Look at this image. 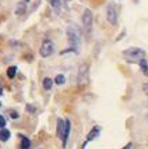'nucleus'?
Segmentation results:
<instances>
[{
  "label": "nucleus",
  "mask_w": 148,
  "mask_h": 149,
  "mask_svg": "<svg viewBox=\"0 0 148 149\" xmlns=\"http://www.w3.org/2000/svg\"><path fill=\"white\" fill-rule=\"evenodd\" d=\"M123 56L130 63H140V60L145 58V52L140 47H130L123 52Z\"/></svg>",
  "instance_id": "1"
},
{
  "label": "nucleus",
  "mask_w": 148,
  "mask_h": 149,
  "mask_svg": "<svg viewBox=\"0 0 148 149\" xmlns=\"http://www.w3.org/2000/svg\"><path fill=\"white\" fill-rule=\"evenodd\" d=\"M67 38H69V43H70L71 49L74 52H77L78 46H80V31L77 29V26L70 25L67 28Z\"/></svg>",
  "instance_id": "2"
},
{
  "label": "nucleus",
  "mask_w": 148,
  "mask_h": 149,
  "mask_svg": "<svg viewBox=\"0 0 148 149\" xmlns=\"http://www.w3.org/2000/svg\"><path fill=\"white\" fill-rule=\"evenodd\" d=\"M53 52H55V45H53V42L49 40V39L43 40L42 45H41V49H39L41 56H42V57H49Z\"/></svg>",
  "instance_id": "3"
},
{
  "label": "nucleus",
  "mask_w": 148,
  "mask_h": 149,
  "mask_svg": "<svg viewBox=\"0 0 148 149\" xmlns=\"http://www.w3.org/2000/svg\"><path fill=\"white\" fill-rule=\"evenodd\" d=\"M83 25L85 32L90 33L91 29H92V11L90 8H85L83 13Z\"/></svg>",
  "instance_id": "4"
},
{
  "label": "nucleus",
  "mask_w": 148,
  "mask_h": 149,
  "mask_svg": "<svg viewBox=\"0 0 148 149\" xmlns=\"http://www.w3.org/2000/svg\"><path fill=\"white\" fill-rule=\"evenodd\" d=\"M78 85H85L88 82V64H83L78 70Z\"/></svg>",
  "instance_id": "5"
},
{
  "label": "nucleus",
  "mask_w": 148,
  "mask_h": 149,
  "mask_svg": "<svg viewBox=\"0 0 148 149\" xmlns=\"http://www.w3.org/2000/svg\"><path fill=\"white\" fill-rule=\"evenodd\" d=\"M106 18L110 24H116L117 22V13H116V8L113 6H108L106 8Z\"/></svg>",
  "instance_id": "6"
},
{
  "label": "nucleus",
  "mask_w": 148,
  "mask_h": 149,
  "mask_svg": "<svg viewBox=\"0 0 148 149\" xmlns=\"http://www.w3.org/2000/svg\"><path fill=\"white\" fill-rule=\"evenodd\" d=\"M99 132H101V127H99V125H95V127L90 131V134L87 135V141H85V143H84V146H85L88 142H91L92 139H95V138L99 135Z\"/></svg>",
  "instance_id": "7"
},
{
  "label": "nucleus",
  "mask_w": 148,
  "mask_h": 149,
  "mask_svg": "<svg viewBox=\"0 0 148 149\" xmlns=\"http://www.w3.org/2000/svg\"><path fill=\"white\" fill-rule=\"evenodd\" d=\"M65 131H66V120L59 118L58 120V136L62 141H63V138H65Z\"/></svg>",
  "instance_id": "8"
},
{
  "label": "nucleus",
  "mask_w": 148,
  "mask_h": 149,
  "mask_svg": "<svg viewBox=\"0 0 148 149\" xmlns=\"http://www.w3.org/2000/svg\"><path fill=\"white\" fill-rule=\"evenodd\" d=\"M28 1H29V0H20V1H18V4H17V8H15V14H17V15H21V14L25 13Z\"/></svg>",
  "instance_id": "9"
},
{
  "label": "nucleus",
  "mask_w": 148,
  "mask_h": 149,
  "mask_svg": "<svg viewBox=\"0 0 148 149\" xmlns=\"http://www.w3.org/2000/svg\"><path fill=\"white\" fill-rule=\"evenodd\" d=\"M70 130H71V123L69 118H66V131H65V138H63V148L66 146V143H67V139H69V135H70Z\"/></svg>",
  "instance_id": "10"
},
{
  "label": "nucleus",
  "mask_w": 148,
  "mask_h": 149,
  "mask_svg": "<svg viewBox=\"0 0 148 149\" xmlns=\"http://www.w3.org/2000/svg\"><path fill=\"white\" fill-rule=\"evenodd\" d=\"M21 138V149H29L31 148V141L24 135H20Z\"/></svg>",
  "instance_id": "11"
},
{
  "label": "nucleus",
  "mask_w": 148,
  "mask_h": 149,
  "mask_svg": "<svg viewBox=\"0 0 148 149\" xmlns=\"http://www.w3.org/2000/svg\"><path fill=\"white\" fill-rule=\"evenodd\" d=\"M10 131L6 130V128H1L0 130V141H3V142H6V141H8V138H10Z\"/></svg>",
  "instance_id": "12"
},
{
  "label": "nucleus",
  "mask_w": 148,
  "mask_h": 149,
  "mask_svg": "<svg viewBox=\"0 0 148 149\" xmlns=\"http://www.w3.org/2000/svg\"><path fill=\"white\" fill-rule=\"evenodd\" d=\"M48 3H49V4L55 8V11H56V13H59V11H60V7H62V4H60V0H48Z\"/></svg>",
  "instance_id": "13"
},
{
  "label": "nucleus",
  "mask_w": 148,
  "mask_h": 149,
  "mask_svg": "<svg viewBox=\"0 0 148 149\" xmlns=\"http://www.w3.org/2000/svg\"><path fill=\"white\" fill-rule=\"evenodd\" d=\"M140 67H141V70H142V72L145 74V75H148V63H147V60L145 58H142V60H140Z\"/></svg>",
  "instance_id": "14"
},
{
  "label": "nucleus",
  "mask_w": 148,
  "mask_h": 149,
  "mask_svg": "<svg viewBox=\"0 0 148 149\" xmlns=\"http://www.w3.org/2000/svg\"><path fill=\"white\" fill-rule=\"evenodd\" d=\"M15 72H17V67H14V65L8 67V70H7V77H8V78H14V77H15Z\"/></svg>",
  "instance_id": "15"
},
{
  "label": "nucleus",
  "mask_w": 148,
  "mask_h": 149,
  "mask_svg": "<svg viewBox=\"0 0 148 149\" xmlns=\"http://www.w3.org/2000/svg\"><path fill=\"white\" fill-rule=\"evenodd\" d=\"M55 82L58 85H63L66 82V78L65 75H62V74H59V75H56V78H55Z\"/></svg>",
  "instance_id": "16"
},
{
  "label": "nucleus",
  "mask_w": 148,
  "mask_h": 149,
  "mask_svg": "<svg viewBox=\"0 0 148 149\" xmlns=\"http://www.w3.org/2000/svg\"><path fill=\"white\" fill-rule=\"evenodd\" d=\"M52 85H53V81H52L51 78H45V79H43V88H45V89H51Z\"/></svg>",
  "instance_id": "17"
},
{
  "label": "nucleus",
  "mask_w": 148,
  "mask_h": 149,
  "mask_svg": "<svg viewBox=\"0 0 148 149\" xmlns=\"http://www.w3.org/2000/svg\"><path fill=\"white\" fill-rule=\"evenodd\" d=\"M4 125H6V120H4V117L0 114V128H4Z\"/></svg>",
  "instance_id": "18"
},
{
  "label": "nucleus",
  "mask_w": 148,
  "mask_h": 149,
  "mask_svg": "<svg viewBox=\"0 0 148 149\" xmlns=\"http://www.w3.org/2000/svg\"><path fill=\"white\" fill-rule=\"evenodd\" d=\"M10 114H11V117H13V118H18V114H17L15 111H11Z\"/></svg>",
  "instance_id": "19"
},
{
  "label": "nucleus",
  "mask_w": 148,
  "mask_h": 149,
  "mask_svg": "<svg viewBox=\"0 0 148 149\" xmlns=\"http://www.w3.org/2000/svg\"><path fill=\"white\" fill-rule=\"evenodd\" d=\"M122 149H131V142H129L126 146H124V148H122Z\"/></svg>",
  "instance_id": "20"
},
{
  "label": "nucleus",
  "mask_w": 148,
  "mask_h": 149,
  "mask_svg": "<svg viewBox=\"0 0 148 149\" xmlns=\"http://www.w3.org/2000/svg\"><path fill=\"white\" fill-rule=\"evenodd\" d=\"M0 95H3V88H1V85H0Z\"/></svg>",
  "instance_id": "21"
},
{
  "label": "nucleus",
  "mask_w": 148,
  "mask_h": 149,
  "mask_svg": "<svg viewBox=\"0 0 148 149\" xmlns=\"http://www.w3.org/2000/svg\"><path fill=\"white\" fill-rule=\"evenodd\" d=\"M0 107H1V102H0Z\"/></svg>",
  "instance_id": "22"
}]
</instances>
